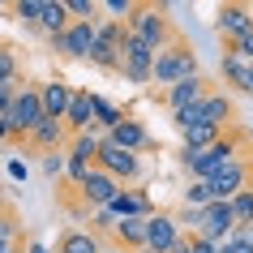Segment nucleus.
I'll return each instance as SVG.
<instances>
[{"label":"nucleus","mask_w":253,"mask_h":253,"mask_svg":"<svg viewBox=\"0 0 253 253\" xmlns=\"http://www.w3.org/2000/svg\"><path fill=\"white\" fill-rule=\"evenodd\" d=\"M47 0H17V4H9V17H17V22H26V26H39V13Z\"/></svg>","instance_id":"obj_29"},{"label":"nucleus","mask_w":253,"mask_h":253,"mask_svg":"<svg viewBox=\"0 0 253 253\" xmlns=\"http://www.w3.org/2000/svg\"><path fill=\"white\" fill-rule=\"evenodd\" d=\"M219 253H253V227H236V232L219 245Z\"/></svg>","instance_id":"obj_30"},{"label":"nucleus","mask_w":253,"mask_h":253,"mask_svg":"<svg viewBox=\"0 0 253 253\" xmlns=\"http://www.w3.org/2000/svg\"><path fill=\"white\" fill-rule=\"evenodd\" d=\"M99 39V22H73L65 35L52 39V52L60 60H90V47Z\"/></svg>","instance_id":"obj_8"},{"label":"nucleus","mask_w":253,"mask_h":253,"mask_svg":"<svg viewBox=\"0 0 253 253\" xmlns=\"http://www.w3.org/2000/svg\"><path fill=\"white\" fill-rule=\"evenodd\" d=\"M56 202H60V211H65L69 219H90V214H99L90 202H86L82 185H69V180H56Z\"/></svg>","instance_id":"obj_21"},{"label":"nucleus","mask_w":253,"mask_h":253,"mask_svg":"<svg viewBox=\"0 0 253 253\" xmlns=\"http://www.w3.org/2000/svg\"><path fill=\"white\" fill-rule=\"evenodd\" d=\"M9 176H13V180H26V163L13 159V163H9Z\"/></svg>","instance_id":"obj_36"},{"label":"nucleus","mask_w":253,"mask_h":253,"mask_svg":"<svg viewBox=\"0 0 253 253\" xmlns=\"http://www.w3.org/2000/svg\"><path fill=\"white\" fill-rule=\"evenodd\" d=\"M94 116H99V125H103L107 133H112V129H116L120 120H129V116H125V112H120L116 103H107L103 94H94Z\"/></svg>","instance_id":"obj_27"},{"label":"nucleus","mask_w":253,"mask_h":253,"mask_svg":"<svg viewBox=\"0 0 253 253\" xmlns=\"http://www.w3.org/2000/svg\"><path fill=\"white\" fill-rule=\"evenodd\" d=\"M211 185H206V180H193V185L185 189V206H193V211H202V206H211Z\"/></svg>","instance_id":"obj_32"},{"label":"nucleus","mask_w":253,"mask_h":253,"mask_svg":"<svg viewBox=\"0 0 253 253\" xmlns=\"http://www.w3.org/2000/svg\"><path fill=\"white\" fill-rule=\"evenodd\" d=\"M202 116H206V125H214V129H232V125H240L236 120V99L227 90H211L206 99H202Z\"/></svg>","instance_id":"obj_16"},{"label":"nucleus","mask_w":253,"mask_h":253,"mask_svg":"<svg viewBox=\"0 0 253 253\" xmlns=\"http://www.w3.org/2000/svg\"><path fill=\"white\" fill-rule=\"evenodd\" d=\"M125 39H129V22H125V17H103V22H99V39H94V47H90V65L103 69V73H120Z\"/></svg>","instance_id":"obj_4"},{"label":"nucleus","mask_w":253,"mask_h":253,"mask_svg":"<svg viewBox=\"0 0 253 253\" xmlns=\"http://www.w3.org/2000/svg\"><path fill=\"white\" fill-rule=\"evenodd\" d=\"M65 142H73L65 129V120H43L39 129L26 137V150H39V155H56V150L65 146Z\"/></svg>","instance_id":"obj_17"},{"label":"nucleus","mask_w":253,"mask_h":253,"mask_svg":"<svg viewBox=\"0 0 253 253\" xmlns=\"http://www.w3.org/2000/svg\"><path fill=\"white\" fill-rule=\"evenodd\" d=\"M0 202H4V193H0Z\"/></svg>","instance_id":"obj_41"},{"label":"nucleus","mask_w":253,"mask_h":253,"mask_svg":"<svg viewBox=\"0 0 253 253\" xmlns=\"http://www.w3.org/2000/svg\"><path fill=\"white\" fill-rule=\"evenodd\" d=\"M236 52H245V56H249V60H253V30H249V35H245V39L236 43Z\"/></svg>","instance_id":"obj_37"},{"label":"nucleus","mask_w":253,"mask_h":253,"mask_svg":"<svg viewBox=\"0 0 253 253\" xmlns=\"http://www.w3.org/2000/svg\"><path fill=\"white\" fill-rule=\"evenodd\" d=\"M107 214H112V219H150L155 206H150V198L142 193V189H125V193L107 206Z\"/></svg>","instance_id":"obj_19"},{"label":"nucleus","mask_w":253,"mask_h":253,"mask_svg":"<svg viewBox=\"0 0 253 253\" xmlns=\"http://www.w3.org/2000/svg\"><path fill=\"white\" fill-rule=\"evenodd\" d=\"M94 168H103L107 176H116L120 185H133L137 176H142V159H137L133 150L116 146L112 137H103V146H99V155H94Z\"/></svg>","instance_id":"obj_6"},{"label":"nucleus","mask_w":253,"mask_h":253,"mask_svg":"<svg viewBox=\"0 0 253 253\" xmlns=\"http://www.w3.org/2000/svg\"><path fill=\"white\" fill-rule=\"evenodd\" d=\"M219 73H223V82H227L236 94H253V60H249L245 52L227 47L223 60H219Z\"/></svg>","instance_id":"obj_13"},{"label":"nucleus","mask_w":253,"mask_h":253,"mask_svg":"<svg viewBox=\"0 0 253 253\" xmlns=\"http://www.w3.org/2000/svg\"><path fill=\"white\" fill-rule=\"evenodd\" d=\"M232 214H236V227H253V193H236Z\"/></svg>","instance_id":"obj_31"},{"label":"nucleus","mask_w":253,"mask_h":253,"mask_svg":"<svg viewBox=\"0 0 253 253\" xmlns=\"http://www.w3.org/2000/svg\"><path fill=\"white\" fill-rule=\"evenodd\" d=\"M39 99H43V116H47V120H65L69 103H73V86L60 82V78H52V82H43V86H39Z\"/></svg>","instance_id":"obj_18"},{"label":"nucleus","mask_w":253,"mask_h":253,"mask_svg":"<svg viewBox=\"0 0 253 253\" xmlns=\"http://www.w3.org/2000/svg\"><path fill=\"white\" fill-rule=\"evenodd\" d=\"M198 236L214 240V245H223L232 232H236V214H232V202H211V206H202L198 214V227H193Z\"/></svg>","instance_id":"obj_9"},{"label":"nucleus","mask_w":253,"mask_h":253,"mask_svg":"<svg viewBox=\"0 0 253 253\" xmlns=\"http://www.w3.org/2000/svg\"><path fill=\"white\" fill-rule=\"evenodd\" d=\"M214 22H219V35H223L227 47H236L245 35L253 30V4H240V0H227V4H219V13H214Z\"/></svg>","instance_id":"obj_10"},{"label":"nucleus","mask_w":253,"mask_h":253,"mask_svg":"<svg viewBox=\"0 0 253 253\" xmlns=\"http://www.w3.org/2000/svg\"><path fill=\"white\" fill-rule=\"evenodd\" d=\"M155 47H150L146 39H137V35H129L125 39V56H120V73L133 82V86H146V82H155Z\"/></svg>","instance_id":"obj_7"},{"label":"nucleus","mask_w":253,"mask_h":253,"mask_svg":"<svg viewBox=\"0 0 253 253\" xmlns=\"http://www.w3.org/2000/svg\"><path fill=\"white\" fill-rule=\"evenodd\" d=\"M112 240L125 253H146V219H116Z\"/></svg>","instance_id":"obj_20"},{"label":"nucleus","mask_w":253,"mask_h":253,"mask_svg":"<svg viewBox=\"0 0 253 253\" xmlns=\"http://www.w3.org/2000/svg\"><path fill=\"white\" fill-rule=\"evenodd\" d=\"M129 22V35H137V39H146L155 52H163L168 43L180 35V26H176L172 17H168V9L163 4H146V0H137L133 4V13L125 17Z\"/></svg>","instance_id":"obj_2"},{"label":"nucleus","mask_w":253,"mask_h":253,"mask_svg":"<svg viewBox=\"0 0 253 253\" xmlns=\"http://www.w3.org/2000/svg\"><path fill=\"white\" fill-rule=\"evenodd\" d=\"M56 253H103V240L86 227H65L56 236Z\"/></svg>","instance_id":"obj_22"},{"label":"nucleus","mask_w":253,"mask_h":253,"mask_svg":"<svg viewBox=\"0 0 253 253\" xmlns=\"http://www.w3.org/2000/svg\"><path fill=\"white\" fill-rule=\"evenodd\" d=\"M90 125H94V94L86 86H73V103L65 112V129H69V137H78V133H90Z\"/></svg>","instance_id":"obj_15"},{"label":"nucleus","mask_w":253,"mask_h":253,"mask_svg":"<svg viewBox=\"0 0 253 253\" xmlns=\"http://www.w3.org/2000/svg\"><path fill=\"white\" fill-rule=\"evenodd\" d=\"M26 253H47V249H43V245H39V240H35V236H30V240H26Z\"/></svg>","instance_id":"obj_39"},{"label":"nucleus","mask_w":253,"mask_h":253,"mask_svg":"<svg viewBox=\"0 0 253 253\" xmlns=\"http://www.w3.org/2000/svg\"><path fill=\"white\" fill-rule=\"evenodd\" d=\"M103 253H120V249H103Z\"/></svg>","instance_id":"obj_40"},{"label":"nucleus","mask_w":253,"mask_h":253,"mask_svg":"<svg viewBox=\"0 0 253 253\" xmlns=\"http://www.w3.org/2000/svg\"><path fill=\"white\" fill-rule=\"evenodd\" d=\"M17 90H22V78H17V82H9V86H0V116H9V107H13Z\"/></svg>","instance_id":"obj_33"},{"label":"nucleus","mask_w":253,"mask_h":253,"mask_svg":"<svg viewBox=\"0 0 253 253\" xmlns=\"http://www.w3.org/2000/svg\"><path fill=\"white\" fill-rule=\"evenodd\" d=\"M227 129H214V125H198V129H185V150H206V146H214L219 137H223Z\"/></svg>","instance_id":"obj_25"},{"label":"nucleus","mask_w":253,"mask_h":253,"mask_svg":"<svg viewBox=\"0 0 253 253\" xmlns=\"http://www.w3.org/2000/svg\"><path fill=\"white\" fill-rule=\"evenodd\" d=\"M249 146H253V133L245 129V125H232L214 146H206V150H180V163L193 172V180H211V176H219L232 159H240Z\"/></svg>","instance_id":"obj_1"},{"label":"nucleus","mask_w":253,"mask_h":253,"mask_svg":"<svg viewBox=\"0 0 253 253\" xmlns=\"http://www.w3.org/2000/svg\"><path fill=\"white\" fill-rule=\"evenodd\" d=\"M214 86L206 78H185V82H176V86H168V90H163V107H168V112H185V107H193V103H202V99H206V94H211Z\"/></svg>","instance_id":"obj_12"},{"label":"nucleus","mask_w":253,"mask_h":253,"mask_svg":"<svg viewBox=\"0 0 253 253\" xmlns=\"http://www.w3.org/2000/svg\"><path fill=\"white\" fill-rule=\"evenodd\" d=\"M185 236L180 232V219L168 211H155L146 219V253H172V245Z\"/></svg>","instance_id":"obj_11"},{"label":"nucleus","mask_w":253,"mask_h":253,"mask_svg":"<svg viewBox=\"0 0 253 253\" xmlns=\"http://www.w3.org/2000/svg\"><path fill=\"white\" fill-rule=\"evenodd\" d=\"M107 137H112L116 146L133 150V155H137V150H146V146H150V133L142 129V120H133V116H129V120H120V125H116V129H112Z\"/></svg>","instance_id":"obj_23"},{"label":"nucleus","mask_w":253,"mask_h":253,"mask_svg":"<svg viewBox=\"0 0 253 253\" xmlns=\"http://www.w3.org/2000/svg\"><path fill=\"white\" fill-rule=\"evenodd\" d=\"M26 240H30V232H22V236H0V253H26Z\"/></svg>","instance_id":"obj_34"},{"label":"nucleus","mask_w":253,"mask_h":253,"mask_svg":"<svg viewBox=\"0 0 253 253\" xmlns=\"http://www.w3.org/2000/svg\"><path fill=\"white\" fill-rule=\"evenodd\" d=\"M82 193H86V202H90L94 211H107V206H112V202H116L120 193H125V185H120L116 176H107L103 168H94V172L86 176V185H82Z\"/></svg>","instance_id":"obj_14"},{"label":"nucleus","mask_w":253,"mask_h":253,"mask_svg":"<svg viewBox=\"0 0 253 253\" xmlns=\"http://www.w3.org/2000/svg\"><path fill=\"white\" fill-rule=\"evenodd\" d=\"M185 78H198V52H193V43L185 35H176L155 56V82L159 86H176V82H185Z\"/></svg>","instance_id":"obj_3"},{"label":"nucleus","mask_w":253,"mask_h":253,"mask_svg":"<svg viewBox=\"0 0 253 253\" xmlns=\"http://www.w3.org/2000/svg\"><path fill=\"white\" fill-rule=\"evenodd\" d=\"M99 146H103V137H94V133H78L73 142H69V155H78V159L94 163V155H99Z\"/></svg>","instance_id":"obj_28"},{"label":"nucleus","mask_w":253,"mask_h":253,"mask_svg":"<svg viewBox=\"0 0 253 253\" xmlns=\"http://www.w3.org/2000/svg\"><path fill=\"white\" fill-rule=\"evenodd\" d=\"M43 99H39V86H30V82H22V90H17L13 107H9V125H13V142L17 146H26V137L35 133L43 125Z\"/></svg>","instance_id":"obj_5"},{"label":"nucleus","mask_w":253,"mask_h":253,"mask_svg":"<svg viewBox=\"0 0 253 253\" xmlns=\"http://www.w3.org/2000/svg\"><path fill=\"white\" fill-rule=\"evenodd\" d=\"M69 26H73V17H69L65 0H47V4H43V13H39V30L47 35V39H56V35H65Z\"/></svg>","instance_id":"obj_24"},{"label":"nucleus","mask_w":253,"mask_h":253,"mask_svg":"<svg viewBox=\"0 0 253 253\" xmlns=\"http://www.w3.org/2000/svg\"><path fill=\"white\" fill-rule=\"evenodd\" d=\"M17 78H22V60H17V52L9 43H0V86H9Z\"/></svg>","instance_id":"obj_26"},{"label":"nucleus","mask_w":253,"mask_h":253,"mask_svg":"<svg viewBox=\"0 0 253 253\" xmlns=\"http://www.w3.org/2000/svg\"><path fill=\"white\" fill-rule=\"evenodd\" d=\"M193 253H219V245L206 240V236H198V240H193Z\"/></svg>","instance_id":"obj_35"},{"label":"nucleus","mask_w":253,"mask_h":253,"mask_svg":"<svg viewBox=\"0 0 253 253\" xmlns=\"http://www.w3.org/2000/svg\"><path fill=\"white\" fill-rule=\"evenodd\" d=\"M0 142H13V125H9V116H0Z\"/></svg>","instance_id":"obj_38"}]
</instances>
